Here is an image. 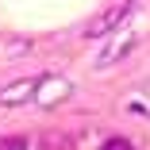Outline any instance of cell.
I'll list each match as a JSON object with an SVG mask.
<instances>
[{
    "instance_id": "4",
    "label": "cell",
    "mask_w": 150,
    "mask_h": 150,
    "mask_svg": "<svg viewBox=\"0 0 150 150\" xmlns=\"http://www.w3.org/2000/svg\"><path fill=\"white\" fill-rule=\"evenodd\" d=\"M135 46H139V39H135V35H123V39H115L108 50H100V54H96V69H108V66H115L119 58H127Z\"/></svg>"
},
{
    "instance_id": "5",
    "label": "cell",
    "mask_w": 150,
    "mask_h": 150,
    "mask_svg": "<svg viewBox=\"0 0 150 150\" xmlns=\"http://www.w3.org/2000/svg\"><path fill=\"white\" fill-rule=\"evenodd\" d=\"M27 146H31L27 135H8V139H0V150H27Z\"/></svg>"
},
{
    "instance_id": "6",
    "label": "cell",
    "mask_w": 150,
    "mask_h": 150,
    "mask_svg": "<svg viewBox=\"0 0 150 150\" xmlns=\"http://www.w3.org/2000/svg\"><path fill=\"white\" fill-rule=\"evenodd\" d=\"M100 150H135V146H131L127 139H108V142H104Z\"/></svg>"
},
{
    "instance_id": "3",
    "label": "cell",
    "mask_w": 150,
    "mask_h": 150,
    "mask_svg": "<svg viewBox=\"0 0 150 150\" xmlns=\"http://www.w3.org/2000/svg\"><path fill=\"white\" fill-rule=\"evenodd\" d=\"M39 77H42V73H35V77H19V81L4 85V88H0V108L31 104V100H35V88H39Z\"/></svg>"
},
{
    "instance_id": "2",
    "label": "cell",
    "mask_w": 150,
    "mask_h": 150,
    "mask_svg": "<svg viewBox=\"0 0 150 150\" xmlns=\"http://www.w3.org/2000/svg\"><path fill=\"white\" fill-rule=\"evenodd\" d=\"M69 93H73V85H69L66 77H58V73H42L31 104H39V108H58V104H62Z\"/></svg>"
},
{
    "instance_id": "1",
    "label": "cell",
    "mask_w": 150,
    "mask_h": 150,
    "mask_svg": "<svg viewBox=\"0 0 150 150\" xmlns=\"http://www.w3.org/2000/svg\"><path fill=\"white\" fill-rule=\"evenodd\" d=\"M139 12V0H123V4H112V8H104L93 23L85 27V39H104V35H112V31H119L131 16Z\"/></svg>"
}]
</instances>
